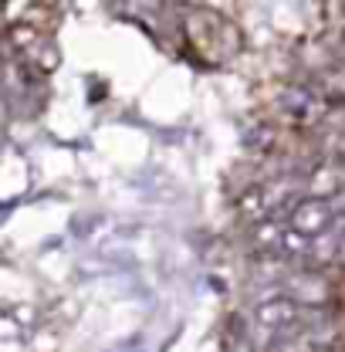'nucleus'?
<instances>
[{
    "label": "nucleus",
    "instance_id": "f257e3e1",
    "mask_svg": "<svg viewBox=\"0 0 345 352\" xmlns=\"http://www.w3.org/2000/svg\"><path fill=\"white\" fill-rule=\"evenodd\" d=\"M183 38H186L193 54H200V58H207V61L230 58V54L241 47V31H237L230 21L216 17L214 10H207V7H197V10L186 14V21H183Z\"/></svg>",
    "mask_w": 345,
    "mask_h": 352
},
{
    "label": "nucleus",
    "instance_id": "f03ea898",
    "mask_svg": "<svg viewBox=\"0 0 345 352\" xmlns=\"http://www.w3.org/2000/svg\"><path fill=\"white\" fill-rule=\"evenodd\" d=\"M291 223H295V230H302V234L325 230V223H329V200H325V197H308V200H302V204L295 207V214H291Z\"/></svg>",
    "mask_w": 345,
    "mask_h": 352
}]
</instances>
